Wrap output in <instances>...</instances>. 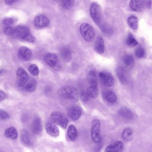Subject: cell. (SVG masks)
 Listing matches in <instances>:
<instances>
[{
    "label": "cell",
    "instance_id": "2e32d148",
    "mask_svg": "<svg viewBox=\"0 0 152 152\" xmlns=\"http://www.w3.org/2000/svg\"><path fill=\"white\" fill-rule=\"evenodd\" d=\"M144 5V0H131L129 6L134 11L140 12L142 10Z\"/></svg>",
    "mask_w": 152,
    "mask_h": 152
},
{
    "label": "cell",
    "instance_id": "4dcf8cb0",
    "mask_svg": "<svg viewBox=\"0 0 152 152\" xmlns=\"http://www.w3.org/2000/svg\"><path fill=\"white\" fill-rule=\"evenodd\" d=\"M124 63L127 66H133L134 64V59L133 56L131 55H125L123 58Z\"/></svg>",
    "mask_w": 152,
    "mask_h": 152
},
{
    "label": "cell",
    "instance_id": "f1b7e54d",
    "mask_svg": "<svg viewBox=\"0 0 152 152\" xmlns=\"http://www.w3.org/2000/svg\"><path fill=\"white\" fill-rule=\"evenodd\" d=\"M17 19L13 18H6L2 21V25L4 27H11L16 23Z\"/></svg>",
    "mask_w": 152,
    "mask_h": 152
},
{
    "label": "cell",
    "instance_id": "8d00e7d4",
    "mask_svg": "<svg viewBox=\"0 0 152 152\" xmlns=\"http://www.w3.org/2000/svg\"><path fill=\"white\" fill-rule=\"evenodd\" d=\"M0 116H1V118L2 120L7 119L10 118V116L9 114L6 112L4 110H1L0 112Z\"/></svg>",
    "mask_w": 152,
    "mask_h": 152
},
{
    "label": "cell",
    "instance_id": "8fae6325",
    "mask_svg": "<svg viewBox=\"0 0 152 152\" xmlns=\"http://www.w3.org/2000/svg\"><path fill=\"white\" fill-rule=\"evenodd\" d=\"M46 130L48 134L54 137H58L59 134V130L56 124L51 120L47 121L46 124Z\"/></svg>",
    "mask_w": 152,
    "mask_h": 152
},
{
    "label": "cell",
    "instance_id": "1f68e13d",
    "mask_svg": "<svg viewBox=\"0 0 152 152\" xmlns=\"http://www.w3.org/2000/svg\"><path fill=\"white\" fill-rule=\"evenodd\" d=\"M75 0H60L61 5L65 10L71 9L74 4Z\"/></svg>",
    "mask_w": 152,
    "mask_h": 152
},
{
    "label": "cell",
    "instance_id": "cb8c5ba5",
    "mask_svg": "<svg viewBox=\"0 0 152 152\" xmlns=\"http://www.w3.org/2000/svg\"><path fill=\"white\" fill-rule=\"evenodd\" d=\"M104 97L106 101L110 103L116 102L117 99L116 94L112 91H106L104 94Z\"/></svg>",
    "mask_w": 152,
    "mask_h": 152
},
{
    "label": "cell",
    "instance_id": "d6986e66",
    "mask_svg": "<svg viewBox=\"0 0 152 152\" xmlns=\"http://www.w3.org/2000/svg\"><path fill=\"white\" fill-rule=\"evenodd\" d=\"M21 142L27 146H31L32 145V141L31 140V137L28 132L26 130H22L21 135Z\"/></svg>",
    "mask_w": 152,
    "mask_h": 152
},
{
    "label": "cell",
    "instance_id": "44dd1931",
    "mask_svg": "<svg viewBox=\"0 0 152 152\" xmlns=\"http://www.w3.org/2000/svg\"><path fill=\"white\" fill-rule=\"evenodd\" d=\"M117 75L119 81L122 84H125L127 82V77L125 69L120 67L117 70Z\"/></svg>",
    "mask_w": 152,
    "mask_h": 152
},
{
    "label": "cell",
    "instance_id": "52a82bcc",
    "mask_svg": "<svg viewBox=\"0 0 152 152\" xmlns=\"http://www.w3.org/2000/svg\"><path fill=\"white\" fill-rule=\"evenodd\" d=\"M51 119L53 122L63 129L66 128L68 123V118L59 112L53 113L51 115Z\"/></svg>",
    "mask_w": 152,
    "mask_h": 152
},
{
    "label": "cell",
    "instance_id": "d4e9b609",
    "mask_svg": "<svg viewBox=\"0 0 152 152\" xmlns=\"http://www.w3.org/2000/svg\"><path fill=\"white\" fill-rule=\"evenodd\" d=\"M127 22L129 26L134 30H137L138 27V18L134 15L129 16L127 19Z\"/></svg>",
    "mask_w": 152,
    "mask_h": 152
},
{
    "label": "cell",
    "instance_id": "6da1fadb",
    "mask_svg": "<svg viewBox=\"0 0 152 152\" xmlns=\"http://www.w3.org/2000/svg\"><path fill=\"white\" fill-rule=\"evenodd\" d=\"M15 35L14 37L29 42H35L36 41L35 37L31 34L28 28L26 26H19L15 27Z\"/></svg>",
    "mask_w": 152,
    "mask_h": 152
},
{
    "label": "cell",
    "instance_id": "ab89813d",
    "mask_svg": "<svg viewBox=\"0 0 152 152\" xmlns=\"http://www.w3.org/2000/svg\"><path fill=\"white\" fill-rule=\"evenodd\" d=\"M0 94H1V101H2V100L4 99V97H5V94L4 92L2 91H1Z\"/></svg>",
    "mask_w": 152,
    "mask_h": 152
},
{
    "label": "cell",
    "instance_id": "4316f807",
    "mask_svg": "<svg viewBox=\"0 0 152 152\" xmlns=\"http://www.w3.org/2000/svg\"><path fill=\"white\" fill-rule=\"evenodd\" d=\"M68 134L69 138L71 141L76 140L77 136V131L76 127L73 125H70L68 129Z\"/></svg>",
    "mask_w": 152,
    "mask_h": 152
},
{
    "label": "cell",
    "instance_id": "ffe728a7",
    "mask_svg": "<svg viewBox=\"0 0 152 152\" xmlns=\"http://www.w3.org/2000/svg\"><path fill=\"white\" fill-rule=\"evenodd\" d=\"M4 136L11 140H15L18 137V132L15 128L11 127L4 131Z\"/></svg>",
    "mask_w": 152,
    "mask_h": 152
},
{
    "label": "cell",
    "instance_id": "74e56055",
    "mask_svg": "<svg viewBox=\"0 0 152 152\" xmlns=\"http://www.w3.org/2000/svg\"><path fill=\"white\" fill-rule=\"evenodd\" d=\"M90 97L87 94L86 92H82L81 94V99L82 101L84 102H87L89 100Z\"/></svg>",
    "mask_w": 152,
    "mask_h": 152
},
{
    "label": "cell",
    "instance_id": "f35d334b",
    "mask_svg": "<svg viewBox=\"0 0 152 152\" xmlns=\"http://www.w3.org/2000/svg\"><path fill=\"white\" fill-rule=\"evenodd\" d=\"M18 0H4V3L6 5L11 6L18 1Z\"/></svg>",
    "mask_w": 152,
    "mask_h": 152
},
{
    "label": "cell",
    "instance_id": "f546056e",
    "mask_svg": "<svg viewBox=\"0 0 152 152\" xmlns=\"http://www.w3.org/2000/svg\"><path fill=\"white\" fill-rule=\"evenodd\" d=\"M88 79L91 86H97V81H96V73L95 70H92L89 72L88 74Z\"/></svg>",
    "mask_w": 152,
    "mask_h": 152
},
{
    "label": "cell",
    "instance_id": "e0dca14e",
    "mask_svg": "<svg viewBox=\"0 0 152 152\" xmlns=\"http://www.w3.org/2000/svg\"><path fill=\"white\" fill-rule=\"evenodd\" d=\"M60 54L62 59L66 62H69L72 59V53L68 47H63L61 48Z\"/></svg>",
    "mask_w": 152,
    "mask_h": 152
},
{
    "label": "cell",
    "instance_id": "5b68a950",
    "mask_svg": "<svg viewBox=\"0 0 152 152\" xmlns=\"http://www.w3.org/2000/svg\"><path fill=\"white\" fill-rule=\"evenodd\" d=\"M45 63L49 67L55 70H60L61 69V66L58 57L54 53H48L44 58Z\"/></svg>",
    "mask_w": 152,
    "mask_h": 152
},
{
    "label": "cell",
    "instance_id": "d6a6232c",
    "mask_svg": "<svg viewBox=\"0 0 152 152\" xmlns=\"http://www.w3.org/2000/svg\"><path fill=\"white\" fill-rule=\"evenodd\" d=\"M36 87V83L35 81V80H31L25 85L24 89L26 92H32L35 91Z\"/></svg>",
    "mask_w": 152,
    "mask_h": 152
},
{
    "label": "cell",
    "instance_id": "e575fe53",
    "mask_svg": "<svg viewBox=\"0 0 152 152\" xmlns=\"http://www.w3.org/2000/svg\"><path fill=\"white\" fill-rule=\"evenodd\" d=\"M28 70L31 75L34 76L38 75L39 74V69L37 65L32 64L28 67Z\"/></svg>",
    "mask_w": 152,
    "mask_h": 152
},
{
    "label": "cell",
    "instance_id": "7c38bea8",
    "mask_svg": "<svg viewBox=\"0 0 152 152\" xmlns=\"http://www.w3.org/2000/svg\"><path fill=\"white\" fill-rule=\"evenodd\" d=\"M68 115L73 121H77L79 119L82 114L81 108L78 106H71L68 110Z\"/></svg>",
    "mask_w": 152,
    "mask_h": 152
},
{
    "label": "cell",
    "instance_id": "836d02e7",
    "mask_svg": "<svg viewBox=\"0 0 152 152\" xmlns=\"http://www.w3.org/2000/svg\"><path fill=\"white\" fill-rule=\"evenodd\" d=\"M3 31L4 34L8 36L14 37H15V27H12V26L4 27Z\"/></svg>",
    "mask_w": 152,
    "mask_h": 152
},
{
    "label": "cell",
    "instance_id": "277c9868",
    "mask_svg": "<svg viewBox=\"0 0 152 152\" xmlns=\"http://www.w3.org/2000/svg\"><path fill=\"white\" fill-rule=\"evenodd\" d=\"M101 122L99 120L93 121L91 129V137L92 141L95 143H98L101 140Z\"/></svg>",
    "mask_w": 152,
    "mask_h": 152
},
{
    "label": "cell",
    "instance_id": "8992f818",
    "mask_svg": "<svg viewBox=\"0 0 152 152\" xmlns=\"http://www.w3.org/2000/svg\"><path fill=\"white\" fill-rule=\"evenodd\" d=\"M89 11L93 21L97 25H100L102 18L101 12L100 5L97 3H93L90 6Z\"/></svg>",
    "mask_w": 152,
    "mask_h": 152
},
{
    "label": "cell",
    "instance_id": "60d3db41",
    "mask_svg": "<svg viewBox=\"0 0 152 152\" xmlns=\"http://www.w3.org/2000/svg\"><path fill=\"white\" fill-rule=\"evenodd\" d=\"M152 4V1L151 0H149V1H148V2H147V6L148 7H151V5Z\"/></svg>",
    "mask_w": 152,
    "mask_h": 152
},
{
    "label": "cell",
    "instance_id": "9a60e30c",
    "mask_svg": "<svg viewBox=\"0 0 152 152\" xmlns=\"http://www.w3.org/2000/svg\"><path fill=\"white\" fill-rule=\"evenodd\" d=\"M32 130L33 133L36 135H39L42 133V121L40 118L36 117L35 118L32 123Z\"/></svg>",
    "mask_w": 152,
    "mask_h": 152
},
{
    "label": "cell",
    "instance_id": "3957f363",
    "mask_svg": "<svg viewBox=\"0 0 152 152\" xmlns=\"http://www.w3.org/2000/svg\"><path fill=\"white\" fill-rule=\"evenodd\" d=\"M79 31L81 36L86 42H90L94 39L95 32L93 28L88 23H82L80 25Z\"/></svg>",
    "mask_w": 152,
    "mask_h": 152
},
{
    "label": "cell",
    "instance_id": "7402d4cb",
    "mask_svg": "<svg viewBox=\"0 0 152 152\" xmlns=\"http://www.w3.org/2000/svg\"><path fill=\"white\" fill-rule=\"evenodd\" d=\"M121 137L122 139L126 142L132 141L133 137V131L132 129L130 128L125 129L122 132Z\"/></svg>",
    "mask_w": 152,
    "mask_h": 152
},
{
    "label": "cell",
    "instance_id": "b9f144b4",
    "mask_svg": "<svg viewBox=\"0 0 152 152\" xmlns=\"http://www.w3.org/2000/svg\"><path fill=\"white\" fill-rule=\"evenodd\" d=\"M54 1H58V0H54Z\"/></svg>",
    "mask_w": 152,
    "mask_h": 152
},
{
    "label": "cell",
    "instance_id": "ba28073f",
    "mask_svg": "<svg viewBox=\"0 0 152 152\" xmlns=\"http://www.w3.org/2000/svg\"><path fill=\"white\" fill-rule=\"evenodd\" d=\"M16 84L18 87L25 86L29 80V76L27 72L23 68H19L17 69Z\"/></svg>",
    "mask_w": 152,
    "mask_h": 152
},
{
    "label": "cell",
    "instance_id": "4fadbf2b",
    "mask_svg": "<svg viewBox=\"0 0 152 152\" xmlns=\"http://www.w3.org/2000/svg\"><path fill=\"white\" fill-rule=\"evenodd\" d=\"M35 26L39 28H43L49 26L50 21L47 17L41 15L37 16L34 20Z\"/></svg>",
    "mask_w": 152,
    "mask_h": 152
},
{
    "label": "cell",
    "instance_id": "5bb4252c",
    "mask_svg": "<svg viewBox=\"0 0 152 152\" xmlns=\"http://www.w3.org/2000/svg\"><path fill=\"white\" fill-rule=\"evenodd\" d=\"M124 144L120 141H117L107 146L105 152H122L124 150Z\"/></svg>",
    "mask_w": 152,
    "mask_h": 152
},
{
    "label": "cell",
    "instance_id": "d590c367",
    "mask_svg": "<svg viewBox=\"0 0 152 152\" xmlns=\"http://www.w3.org/2000/svg\"><path fill=\"white\" fill-rule=\"evenodd\" d=\"M136 56L138 58H143L145 56V50L141 46H138L135 50Z\"/></svg>",
    "mask_w": 152,
    "mask_h": 152
},
{
    "label": "cell",
    "instance_id": "603a6c76",
    "mask_svg": "<svg viewBox=\"0 0 152 152\" xmlns=\"http://www.w3.org/2000/svg\"><path fill=\"white\" fill-rule=\"evenodd\" d=\"M119 114L122 118L127 120H131L134 117L133 113L126 108H121L119 111Z\"/></svg>",
    "mask_w": 152,
    "mask_h": 152
},
{
    "label": "cell",
    "instance_id": "83f0119b",
    "mask_svg": "<svg viewBox=\"0 0 152 152\" xmlns=\"http://www.w3.org/2000/svg\"><path fill=\"white\" fill-rule=\"evenodd\" d=\"M126 44L128 46L130 47H135L138 45V42L131 33H129L128 36Z\"/></svg>",
    "mask_w": 152,
    "mask_h": 152
},
{
    "label": "cell",
    "instance_id": "30bf717a",
    "mask_svg": "<svg viewBox=\"0 0 152 152\" xmlns=\"http://www.w3.org/2000/svg\"><path fill=\"white\" fill-rule=\"evenodd\" d=\"M32 51L29 48L26 47H21L18 51V56L21 60L28 61L32 57Z\"/></svg>",
    "mask_w": 152,
    "mask_h": 152
},
{
    "label": "cell",
    "instance_id": "484cf974",
    "mask_svg": "<svg viewBox=\"0 0 152 152\" xmlns=\"http://www.w3.org/2000/svg\"><path fill=\"white\" fill-rule=\"evenodd\" d=\"M86 93L90 98H95L98 95V90L97 86H90L87 88Z\"/></svg>",
    "mask_w": 152,
    "mask_h": 152
},
{
    "label": "cell",
    "instance_id": "7a4b0ae2",
    "mask_svg": "<svg viewBox=\"0 0 152 152\" xmlns=\"http://www.w3.org/2000/svg\"><path fill=\"white\" fill-rule=\"evenodd\" d=\"M61 95L65 99L73 103H76L79 100V94L77 89L72 86H65L60 91Z\"/></svg>",
    "mask_w": 152,
    "mask_h": 152
},
{
    "label": "cell",
    "instance_id": "ac0fdd59",
    "mask_svg": "<svg viewBox=\"0 0 152 152\" xmlns=\"http://www.w3.org/2000/svg\"><path fill=\"white\" fill-rule=\"evenodd\" d=\"M95 50L99 54L104 53L105 50L104 41L101 37H98L95 42L94 46Z\"/></svg>",
    "mask_w": 152,
    "mask_h": 152
},
{
    "label": "cell",
    "instance_id": "9c48e42d",
    "mask_svg": "<svg viewBox=\"0 0 152 152\" xmlns=\"http://www.w3.org/2000/svg\"><path fill=\"white\" fill-rule=\"evenodd\" d=\"M99 77L102 83L107 87H111L114 84V80L111 74L109 73L100 72L99 74Z\"/></svg>",
    "mask_w": 152,
    "mask_h": 152
}]
</instances>
